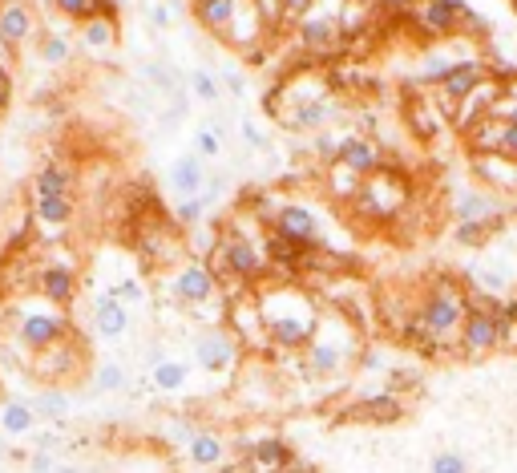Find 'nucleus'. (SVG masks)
<instances>
[{"label": "nucleus", "instance_id": "nucleus-56", "mask_svg": "<svg viewBox=\"0 0 517 473\" xmlns=\"http://www.w3.org/2000/svg\"><path fill=\"white\" fill-rule=\"evenodd\" d=\"M150 21H154L158 29H170V9H166V5H154V9H150Z\"/></svg>", "mask_w": 517, "mask_h": 473}, {"label": "nucleus", "instance_id": "nucleus-10", "mask_svg": "<svg viewBox=\"0 0 517 473\" xmlns=\"http://www.w3.org/2000/svg\"><path fill=\"white\" fill-rule=\"evenodd\" d=\"M505 215H509V203L501 195L485 191L481 182H461L449 191V219L453 223H481V227L497 231V223H505Z\"/></svg>", "mask_w": 517, "mask_h": 473}, {"label": "nucleus", "instance_id": "nucleus-45", "mask_svg": "<svg viewBox=\"0 0 517 473\" xmlns=\"http://www.w3.org/2000/svg\"><path fill=\"white\" fill-rule=\"evenodd\" d=\"M142 73H146V81H150V85L162 93V98H174V102H178V77H174V69H170V65L150 61Z\"/></svg>", "mask_w": 517, "mask_h": 473}, {"label": "nucleus", "instance_id": "nucleus-19", "mask_svg": "<svg viewBox=\"0 0 517 473\" xmlns=\"http://www.w3.org/2000/svg\"><path fill=\"white\" fill-rule=\"evenodd\" d=\"M77 288H81V279H77V267H73V263L49 259V263H41L37 275H33V292H37L45 304H53V308H69V304L77 300Z\"/></svg>", "mask_w": 517, "mask_h": 473}, {"label": "nucleus", "instance_id": "nucleus-35", "mask_svg": "<svg viewBox=\"0 0 517 473\" xmlns=\"http://www.w3.org/2000/svg\"><path fill=\"white\" fill-rule=\"evenodd\" d=\"M400 413H404V401L396 393H388V389L352 405V417H360V421H396Z\"/></svg>", "mask_w": 517, "mask_h": 473}, {"label": "nucleus", "instance_id": "nucleus-36", "mask_svg": "<svg viewBox=\"0 0 517 473\" xmlns=\"http://www.w3.org/2000/svg\"><path fill=\"white\" fill-rule=\"evenodd\" d=\"M37 429V413L29 401H5L0 409V433L5 437H29Z\"/></svg>", "mask_w": 517, "mask_h": 473}, {"label": "nucleus", "instance_id": "nucleus-37", "mask_svg": "<svg viewBox=\"0 0 517 473\" xmlns=\"http://www.w3.org/2000/svg\"><path fill=\"white\" fill-rule=\"evenodd\" d=\"M37 57H41V65L61 69V65H69V61H73V41H69L65 33H57V29H41Z\"/></svg>", "mask_w": 517, "mask_h": 473}, {"label": "nucleus", "instance_id": "nucleus-17", "mask_svg": "<svg viewBox=\"0 0 517 473\" xmlns=\"http://www.w3.org/2000/svg\"><path fill=\"white\" fill-rule=\"evenodd\" d=\"M81 360H85V348H81L77 336H69V340H61V344L45 348V352H33V356L25 360V368L37 376V381L57 385V381H65V376H73V372L81 368Z\"/></svg>", "mask_w": 517, "mask_h": 473}, {"label": "nucleus", "instance_id": "nucleus-6", "mask_svg": "<svg viewBox=\"0 0 517 473\" xmlns=\"http://www.w3.org/2000/svg\"><path fill=\"white\" fill-rule=\"evenodd\" d=\"M73 336V324H69V316L61 312V308H53V304H21V308H13L9 312V340H13V348L29 360L33 352H45V348H53V344H61V340H69Z\"/></svg>", "mask_w": 517, "mask_h": 473}, {"label": "nucleus", "instance_id": "nucleus-1", "mask_svg": "<svg viewBox=\"0 0 517 473\" xmlns=\"http://www.w3.org/2000/svg\"><path fill=\"white\" fill-rule=\"evenodd\" d=\"M255 304L267 328V344L295 356L307 348V340L320 328V300L303 288V283L291 279H263L255 288Z\"/></svg>", "mask_w": 517, "mask_h": 473}, {"label": "nucleus", "instance_id": "nucleus-16", "mask_svg": "<svg viewBox=\"0 0 517 473\" xmlns=\"http://www.w3.org/2000/svg\"><path fill=\"white\" fill-rule=\"evenodd\" d=\"M340 114H344V106H340L336 89H332V93H320V98H312V102H303V106L279 114L275 122L283 130H291V134H320V130H332V122Z\"/></svg>", "mask_w": 517, "mask_h": 473}, {"label": "nucleus", "instance_id": "nucleus-33", "mask_svg": "<svg viewBox=\"0 0 517 473\" xmlns=\"http://www.w3.org/2000/svg\"><path fill=\"white\" fill-rule=\"evenodd\" d=\"M190 9H194L198 29H206L211 37L223 41V33H227V25H231V17L239 9V0H190Z\"/></svg>", "mask_w": 517, "mask_h": 473}, {"label": "nucleus", "instance_id": "nucleus-22", "mask_svg": "<svg viewBox=\"0 0 517 473\" xmlns=\"http://www.w3.org/2000/svg\"><path fill=\"white\" fill-rule=\"evenodd\" d=\"M33 37H41V21H37L33 5L29 0H5V9H0V41L17 53Z\"/></svg>", "mask_w": 517, "mask_h": 473}, {"label": "nucleus", "instance_id": "nucleus-23", "mask_svg": "<svg viewBox=\"0 0 517 473\" xmlns=\"http://www.w3.org/2000/svg\"><path fill=\"white\" fill-rule=\"evenodd\" d=\"M465 142H469V150L473 154H505V158H513L517 162V126H509V122H501V118H485V122H477L469 134H461Z\"/></svg>", "mask_w": 517, "mask_h": 473}, {"label": "nucleus", "instance_id": "nucleus-5", "mask_svg": "<svg viewBox=\"0 0 517 473\" xmlns=\"http://www.w3.org/2000/svg\"><path fill=\"white\" fill-rule=\"evenodd\" d=\"M412 203V178L400 170V166H380L376 174H368L360 186H356V195H352V211L368 223H392L408 211Z\"/></svg>", "mask_w": 517, "mask_h": 473}, {"label": "nucleus", "instance_id": "nucleus-27", "mask_svg": "<svg viewBox=\"0 0 517 473\" xmlns=\"http://www.w3.org/2000/svg\"><path fill=\"white\" fill-rule=\"evenodd\" d=\"M93 332L101 336V340H122L126 332H130V320H134V308H126L122 300H114L110 292H101L97 300H93Z\"/></svg>", "mask_w": 517, "mask_h": 473}, {"label": "nucleus", "instance_id": "nucleus-9", "mask_svg": "<svg viewBox=\"0 0 517 473\" xmlns=\"http://www.w3.org/2000/svg\"><path fill=\"white\" fill-rule=\"evenodd\" d=\"M190 352H194V364H198L206 376H227V372L239 368L243 344L235 340V332H231L227 324H206V328L194 332Z\"/></svg>", "mask_w": 517, "mask_h": 473}, {"label": "nucleus", "instance_id": "nucleus-28", "mask_svg": "<svg viewBox=\"0 0 517 473\" xmlns=\"http://www.w3.org/2000/svg\"><path fill=\"white\" fill-rule=\"evenodd\" d=\"M295 465V453L283 437H259L247 445V473H287Z\"/></svg>", "mask_w": 517, "mask_h": 473}, {"label": "nucleus", "instance_id": "nucleus-24", "mask_svg": "<svg viewBox=\"0 0 517 473\" xmlns=\"http://www.w3.org/2000/svg\"><path fill=\"white\" fill-rule=\"evenodd\" d=\"M336 162L348 166V170L360 174V178H368V174H376L380 166H388L380 142H372L368 134H344V138H340V150H336Z\"/></svg>", "mask_w": 517, "mask_h": 473}, {"label": "nucleus", "instance_id": "nucleus-12", "mask_svg": "<svg viewBox=\"0 0 517 473\" xmlns=\"http://www.w3.org/2000/svg\"><path fill=\"white\" fill-rule=\"evenodd\" d=\"M138 255L154 271H170L174 263H182L186 259V247H182V235H178L174 219H150L138 231Z\"/></svg>", "mask_w": 517, "mask_h": 473}, {"label": "nucleus", "instance_id": "nucleus-53", "mask_svg": "<svg viewBox=\"0 0 517 473\" xmlns=\"http://www.w3.org/2000/svg\"><path fill=\"white\" fill-rule=\"evenodd\" d=\"M13 106V65L0 61V114Z\"/></svg>", "mask_w": 517, "mask_h": 473}, {"label": "nucleus", "instance_id": "nucleus-49", "mask_svg": "<svg viewBox=\"0 0 517 473\" xmlns=\"http://www.w3.org/2000/svg\"><path fill=\"white\" fill-rule=\"evenodd\" d=\"M316 5H320V0H279V25H291L295 29Z\"/></svg>", "mask_w": 517, "mask_h": 473}, {"label": "nucleus", "instance_id": "nucleus-4", "mask_svg": "<svg viewBox=\"0 0 517 473\" xmlns=\"http://www.w3.org/2000/svg\"><path fill=\"white\" fill-rule=\"evenodd\" d=\"M267 235L247 239L235 223H227L211 247V271L219 275V283H239V288H259L271 275V259L263 247Z\"/></svg>", "mask_w": 517, "mask_h": 473}, {"label": "nucleus", "instance_id": "nucleus-48", "mask_svg": "<svg viewBox=\"0 0 517 473\" xmlns=\"http://www.w3.org/2000/svg\"><path fill=\"white\" fill-rule=\"evenodd\" d=\"M493 239V227L481 223H453V243L457 247H485Z\"/></svg>", "mask_w": 517, "mask_h": 473}, {"label": "nucleus", "instance_id": "nucleus-21", "mask_svg": "<svg viewBox=\"0 0 517 473\" xmlns=\"http://www.w3.org/2000/svg\"><path fill=\"white\" fill-rule=\"evenodd\" d=\"M469 166H473V178L485 186V191L501 195L505 203L517 195V162L505 158V154H469Z\"/></svg>", "mask_w": 517, "mask_h": 473}, {"label": "nucleus", "instance_id": "nucleus-15", "mask_svg": "<svg viewBox=\"0 0 517 473\" xmlns=\"http://www.w3.org/2000/svg\"><path fill=\"white\" fill-rule=\"evenodd\" d=\"M291 33H295L299 53H303V57H316V61H320V57H332V53L344 45V37H340V17H336L332 9H320V5L307 13Z\"/></svg>", "mask_w": 517, "mask_h": 473}, {"label": "nucleus", "instance_id": "nucleus-11", "mask_svg": "<svg viewBox=\"0 0 517 473\" xmlns=\"http://www.w3.org/2000/svg\"><path fill=\"white\" fill-rule=\"evenodd\" d=\"M267 231H275L279 239L295 243L299 251H312V255L328 247L324 243V223H320V215L307 207V203H279V211H275V219H271Z\"/></svg>", "mask_w": 517, "mask_h": 473}, {"label": "nucleus", "instance_id": "nucleus-32", "mask_svg": "<svg viewBox=\"0 0 517 473\" xmlns=\"http://www.w3.org/2000/svg\"><path fill=\"white\" fill-rule=\"evenodd\" d=\"M182 449H186V461L198 465V469H215L227 457V445H223V437L215 429H194Z\"/></svg>", "mask_w": 517, "mask_h": 473}, {"label": "nucleus", "instance_id": "nucleus-46", "mask_svg": "<svg viewBox=\"0 0 517 473\" xmlns=\"http://www.w3.org/2000/svg\"><path fill=\"white\" fill-rule=\"evenodd\" d=\"M429 473H469V457L461 449H437L429 457Z\"/></svg>", "mask_w": 517, "mask_h": 473}, {"label": "nucleus", "instance_id": "nucleus-58", "mask_svg": "<svg viewBox=\"0 0 517 473\" xmlns=\"http://www.w3.org/2000/svg\"><path fill=\"white\" fill-rule=\"evenodd\" d=\"M9 457V445H5V433H0V461H5Z\"/></svg>", "mask_w": 517, "mask_h": 473}, {"label": "nucleus", "instance_id": "nucleus-39", "mask_svg": "<svg viewBox=\"0 0 517 473\" xmlns=\"http://www.w3.org/2000/svg\"><path fill=\"white\" fill-rule=\"evenodd\" d=\"M186 85H190L194 98L206 102V106H219V102H223V81H219L211 69H190Z\"/></svg>", "mask_w": 517, "mask_h": 473}, {"label": "nucleus", "instance_id": "nucleus-59", "mask_svg": "<svg viewBox=\"0 0 517 473\" xmlns=\"http://www.w3.org/2000/svg\"><path fill=\"white\" fill-rule=\"evenodd\" d=\"M509 13H513V21H517V0H509Z\"/></svg>", "mask_w": 517, "mask_h": 473}, {"label": "nucleus", "instance_id": "nucleus-31", "mask_svg": "<svg viewBox=\"0 0 517 473\" xmlns=\"http://www.w3.org/2000/svg\"><path fill=\"white\" fill-rule=\"evenodd\" d=\"M206 178H211V170H206V162L190 150V154L174 158V166H170V191H174L178 199H198L202 186H206Z\"/></svg>", "mask_w": 517, "mask_h": 473}, {"label": "nucleus", "instance_id": "nucleus-20", "mask_svg": "<svg viewBox=\"0 0 517 473\" xmlns=\"http://www.w3.org/2000/svg\"><path fill=\"white\" fill-rule=\"evenodd\" d=\"M33 199V195H29ZM29 219L45 239H57L73 227L77 219V195H49V199H33L29 203Z\"/></svg>", "mask_w": 517, "mask_h": 473}, {"label": "nucleus", "instance_id": "nucleus-51", "mask_svg": "<svg viewBox=\"0 0 517 473\" xmlns=\"http://www.w3.org/2000/svg\"><path fill=\"white\" fill-rule=\"evenodd\" d=\"M489 118H501V122L517 126V81L501 89V98H497V106H493V114H489Z\"/></svg>", "mask_w": 517, "mask_h": 473}, {"label": "nucleus", "instance_id": "nucleus-18", "mask_svg": "<svg viewBox=\"0 0 517 473\" xmlns=\"http://www.w3.org/2000/svg\"><path fill=\"white\" fill-rule=\"evenodd\" d=\"M485 81H489V65H485L481 57H465V61H461V65H457V69H453V73L433 89V93H437L441 114H445V118H453V110L469 98V93H473L477 85H485Z\"/></svg>", "mask_w": 517, "mask_h": 473}, {"label": "nucleus", "instance_id": "nucleus-7", "mask_svg": "<svg viewBox=\"0 0 517 473\" xmlns=\"http://www.w3.org/2000/svg\"><path fill=\"white\" fill-rule=\"evenodd\" d=\"M162 288L174 304L182 308H202L219 300V275L211 271V263L198 259V255H186L182 263H174L166 275H162Z\"/></svg>", "mask_w": 517, "mask_h": 473}, {"label": "nucleus", "instance_id": "nucleus-2", "mask_svg": "<svg viewBox=\"0 0 517 473\" xmlns=\"http://www.w3.org/2000/svg\"><path fill=\"white\" fill-rule=\"evenodd\" d=\"M469 308H473V300L457 279H437L412 300V312H408V320L400 324L396 336L408 340L412 348H425V352L445 348L449 340L461 336V324H465Z\"/></svg>", "mask_w": 517, "mask_h": 473}, {"label": "nucleus", "instance_id": "nucleus-8", "mask_svg": "<svg viewBox=\"0 0 517 473\" xmlns=\"http://www.w3.org/2000/svg\"><path fill=\"white\" fill-rule=\"evenodd\" d=\"M412 25L429 41H453L469 25H477V17L469 13L465 0H412Z\"/></svg>", "mask_w": 517, "mask_h": 473}, {"label": "nucleus", "instance_id": "nucleus-50", "mask_svg": "<svg viewBox=\"0 0 517 473\" xmlns=\"http://www.w3.org/2000/svg\"><path fill=\"white\" fill-rule=\"evenodd\" d=\"M340 138H344V134H332V130L312 134V154H316L324 166H332V162H336V150H340Z\"/></svg>", "mask_w": 517, "mask_h": 473}, {"label": "nucleus", "instance_id": "nucleus-55", "mask_svg": "<svg viewBox=\"0 0 517 473\" xmlns=\"http://www.w3.org/2000/svg\"><path fill=\"white\" fill-rule=\"evenodd\" d=\"M223 85L235 93V98H243V93H247V81H243L239 73H223Z\"/></svg>", "mask_w": 517, "mask_h": 473}, {"label": "nucleus", "instance_id": "nucleus-25", "mask_svg": "<svg viewBox=\"0 0 517 473\" xmlns=\"http://www.w3.org/2000/svg\"><path fill=\"white\" fill-rule=\"evenodd\" d=\"M227 328L235 332V340L243 348H267V328H263V316H259V304H255V292L247 300H227Z\"/></svg>", "mask_w": 517, "mask_h": 473}, {"label": "nucleus", "instance_id": "nucleus-40", "mask_svg": "<svg viewBox=\"0 0 517 473\" xmlns=\"http://www.w3.org/2000/svg\"><path fill=\"white\" fill-rule=\"evenodd\" d=\"M328 170V195L332 199H340V203H352V195H356V186L364 182L360 174H352L348 166H340V162H332V166H324Z\"/></svg>", "mask_w": 517, "mask_h": 473}, {"label": "nucleus", "instance_id": "nucleus-34", "mask_svg": "<svg viewBox=\"0 0 517 473\" xmlns=\"http://www.w3.org/2000/svg\"><path fill=\"white\" fill-rule=\"evenodd\" d=\"M190 381V364L186 360H174V356H162L154 368H150V389L162 393V397H174L182 393Z\"/></svg>", "mask_w": 517, "mask_h": 473}, {"label": "nucleus", "instance_id": "nucleus-26", "mask_svg": "<svg viewBox=\"0 0 517 473\" xmlns=\"http://www.w3.org/2000/svg\"><path fill=\"white\" fill-rule=\"evenodd\" d=\"M77 49L93 61L110 57L118 49V17H89L77 25Z\"/></svg>", "mask_w": 517, "mask_h": 473}, {"label": "nucleus", "instance_id": "nucleus-47", "mask_svg": "<svg viewBox=\"0 0 517 473\" xmlns=\"http://www.w3.org/2000/svg\"><path fill=\"white\" fill-rule=\"evenodd\" d=\"M110 296L114 300H122L126 308H138V304H146V288H142V279L138 275H122L114 288H110Z\"/></svg>", "mask_w": 517, "mask_h": 473}, {"label": "nucleus", "instance_id": "nucleus-42", "mask_svg": "<svg viewBox=\"0 0 517 473\" xmlns=\"http://www.w3.org/2000/svg\"><path fill=\"white\" fill-rule=\"evenodd\" d=\"M206 211H211V207L202 203V195H198V199H178V207H174L170 219H174L178 231H194V227H202V215H206Z\"/></svg>", "mask_w": 517, "mask_h": 473}, {"label": "nucleus", "instance_id": "nucleus-54", "mask_svg": "<svg viewBox=\"0 0 517 473\" xmlns=\"http://www.w3.org/2000/svg\"><path fill=\"white\" fill-rule=\"evenodd\" d=\"M29 465H33V473H53L57 469V453L53 449H37Z\"/></svg>", "mask_w": 517, "mask_h": 473}, {"label": "nucleus", "instance_id": "nucleus-14", "mask_svg": "<svg viewBox=\"0 0 517 473\" xmlns=\"http://www.w3.org/2000/svg\"><path fill=\"white\" fill-rule=\"evenodd\" d=\"M457 348L461 356L477 360V356H489L501 348V312L497 304H473L465 324H461V336H457Z\"/></svg>", "mask_w": 517, "mask_h": 473}, {"label": "nucleus", "instance_id": "nucleus-57", "mask_svg": "<svg viewBox=\"0 0 517 473\" xmlns=\"http://www.w3.org/2000/svg\"><path fill=\"white\" fill-rule=\"evenodd\" d=\"M53 473H81V465H57Z\"/></svg>", "mask_w": 517, "mask_h": 473}, {"label": "nucleus", "instance_id": "nucleus-41", "mask_svg": "<svg viewBox=\"0 0 517 473\" xmlns=\"http://www.w3.org/2000/svg\"><path fill=\"white\" fill-rule=\"evenodd\" d=\"M130 381H126V368L122 364H114V360H106V364H97L93 368V393L97 397H106V393H122Z\"/></svg>", "mask_w": 517, "mask_h": 473}, {"label": "nucleus", "instance_id": "nucleus-13", "mask_svg": "<svg viewBox=\"0 0 517 473\" xmlns=\"http://www.w3.org/2000/svg\"><path fill=\"white\" fill-rule=\"evenodd\" d=\"M267 33H271V21L263 17L259 0H239V9H235L231 25H227V33H223V45L235 49V53H247L251 61H259Z\"/></svg>", "mask_w": 517, "mask_h": 473}, {"label": "nucleus", "instance_id": "nucleus-44", "mask_svg": "<svg viewBox=\"0 0 517 473\" xmlns=\"http://www.w3.org/2000/svg\"><path fill=\"white\" fill-rule=\"evenodd\" d=\"M194 154H198L202 162H215V158L223 154V134H219L211 122L194 130Z\"/></svg>", "mask_w": 517, "mask_h": 473}, {"label": "nucleus", "instance_id": "nucleus-60", "mask_svg": "<svg viewBox=\"0 0 517 473\" xmlns=\"http://www.w3.org/2000/svg\"><path fill=\"white\" fill-rule=\"evenodd\" d=\"M0 9H5V0H0Z\"/></svg>", "mask_w": 517, "mask_h": 473}, {"label": "nucleus", "instance_id": "nucleus-43", "mask_svg": "<svg viewBox=\"0 0 517 473\" xmlns=\"http://www.w3.org/2000/svg\"><path fill=\"white\" fill-rule=\"evenodd\" d=\"M49 5H53L65 21H73V25H81V21H89V17H101V0H49Z\"/></svg>", "mask_w": 517, "mask_h": 473}, {"label": "nucleus", "instance_id": "nucleus-38", "mask_svg": "<svg viewBox=\"0 0 517 473\" xmlns=\"http://www.w3.org/2000/svg\"><path fill=\"white\" fill-rule=\"evenodd\" d=\"M29 405H33V413H37V421H65V417H69V393L57 389V385L41 389Z\"/></svg>", "mask_w": 517, "mask_h": 473}, {"label": "nucleus", "instance_id": "nucleus-30", "mask_svg": "<svg viewBox=\"0 0 517 473\" xmlns=\"http://www.w3.org/2000/svg\"><path fill=\"white\" fill-rule=\"evenodd\" d=\"M461 61H465L461 53H449L445 45H433V49H425V53L417 57V69H412V85H417V89H437Z\"/></svg>", "mask_w": 517, "mask_h": 473}, {"label": "nucleus", "instance_id": "nucleus-29", "mask_svg": "<svg viewBox=\"0 0 517 473\" xmlns=\"http://www.w3.org/2000/svg\"><path fill=\"white\" fill-rule=\"evenodd\" d=\"M33 199H49V195H77V170L69 162H41L37 174H33V186H29Z\"/></svg>", "mask_w": 517, "mask_h": 473}, {"label": "nucleus", "instance_id": "nucleus-3", "mask_svg": "<svg viewBox=\"0 0 517 473\" xmlns=\"http://www.w3.org/2000/svg\"><path fill=\"white\" fill-rule=\"evenodd\" d=\"M303 356V372L312 381H332V376H344L356 356H360V332L344 312H324L316 336L307 340Z\"/></svg>", "mask_w": 517, "mask_h": 473}, {"label": "nucleus", "instance_id": "nucleus-52", "mask_svg": "<svg viewBox=\"0 0 517 473\" xmlns=\"http://www.w3.org/2000/svg\"><path fill=\"white\" fill-rule=\"evenodd\" d=\"M239 134H243V142L251 150H267V134L255 126V118H239Z\"/></svg>", "mask_w": 517, "mask_h": 473}]
</instances>
